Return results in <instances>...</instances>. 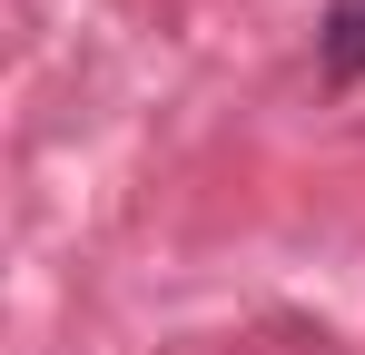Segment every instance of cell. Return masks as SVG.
<instances>
[{
	"instance_id": "1",
	"label": "cell",
	"mask_w": 365,
	"mask_h": 355,
	"mask_svg": "<svg viewBox=\"0 0 365 355\" xmlns=\"http://www.w3.org/2000/svg\"><path fill=\"white\" fill-rule=\"evenodd\" d=\"M326 69L365 79V0H326Z\"/></svg>"
}]
</instances>
